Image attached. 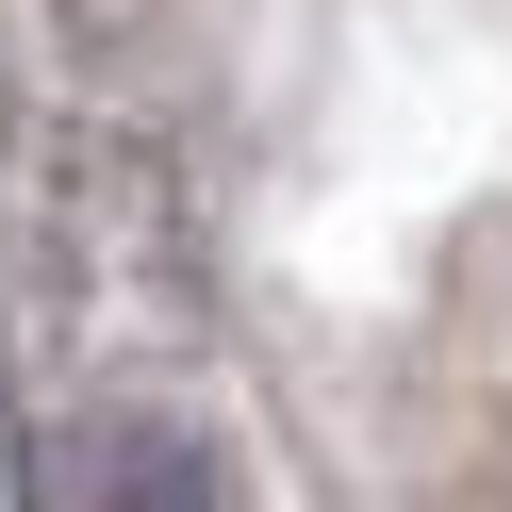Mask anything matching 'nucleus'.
<instances>
[{
	"mask_svg": "<svg viewBox=\"0 0 512 512\" xmlns=\"http://www.w3.org/2000/svg\"><path fill=\"white\" fill-rule=\"evenodd\" d=\"M83 512H215V463H199L182 430H133V446H100Z\"/></svg>",
	"mask_w": 512,
	"mask_h": 512,
	"instance_id": "obj_1",
	"label": "nucleus"
}]
</instances>
